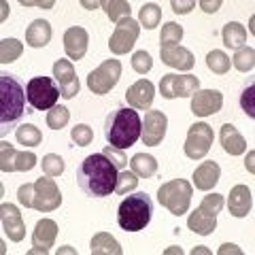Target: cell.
<instances>
[{
	"label": "cell",
	"instance_id": "obj_1",
	"mask_svg": "<svg viewBox=\"0 0 255 255\" xmlns=\"http://www.w3.org/2000/svg\"><path fill=\"white\" fill-rule=\"evenodd\" d=\"M117 166L105 153L87 155L77 168V181L83 194L92 198H105L115 191L117 185Z\"/></svg>",
	"mask_w": 255,
	"mask_h": 255
},
{
	"label": "cell",
	"instance_id": "obj_2",
	"mask_svg": "<svg viewBox=\"0 0 255 255\" xmlns=\"http://www.w3.org/2000/svg\"><path fill=\"white\" fill-rule=\"evenodd\" d=\"M142 122L134 109H117L105 122V136L111 147L128 149L140 138Z\"/></svg>",
	"mask_w": 255,
	"mask_h": 255
},
{
	"label": "cell",
	"instance_id": "obj_3",
	"mask_svg": "<svg viewBox=\"0 0 255 255\" xmlns=\"http://www.w3.org/2000/svg\"><path fill=\"white\" fill-rule=\"evenodd\" d=\"M26 113V92L13 75H0V132H6Z\"/></svg>",
	"mask_w": 255,
	"mask_h": 255
},
{
	"label": "cell",
	"instance_id": "obj_4",
	"mask_svg": "<svg viewBox=\"0 0 255 255\" xmlns=\"http://www.w3.org/2000/svg\"><path fill=\"white\" fill-rule=\"evenodd\" d=\"M153 215V202L147 194H132L119 204L117 223L126 232H140L145 230Z\"/></svg>",
	"mask_w": 255,
	"mask_h": 255
},
{
	"label": "cell",
	"instance_id": "obj_5",
	"mask_svg": "<svg viewBox=\"0 0 255 255\" xmlns=\"http://www.w3.org/2000/svg\"><path fill=\"white\" fill-rule=\"evenodd\" d=\"M191 194H194V187H191L189 181L174 179V181L164 183V185L157 189V202L168 213L181 217V215H185L189 211Z\"/></svg>",
	"mask_w": 255,
	"mask_h": 255
},
{
	"label": "cell",
	"instance_id": "obj_6",
	"mask_svg": "<svg viewBox=\"0 0 255 255\" xmlns=\"http://www.w3.org/2000/svg\"><path fill=\"white\" fill-rule=\"evenodd\" d=\"M28 102L34 111H47L58 105L60 87L51 77H32L26 85Z\"/></svg>",
	"mask_w": 255,
	"mask_h": 255
},
{
	"label": "cell",
	"instance_id": "obj_7",
	"mask_svg": "<svg viewBox=\"0 0 255 255\" xmlns=\"http://www.w3.org/2000/svg\"><path fill=\"white\" fill-rule=\"evenodd\" d=\"M119 77H122V62L119 60H105L98 68H94L90 77H87V87L94 94H109L117 85Z\"/></svg>",
	"mask_w": 255,
	"mask_h": 255
},
{
	"label": "cell",
	"instance_id": "obj_8",
	"mask_svg": "<svg viewBox=\"0 0 255 255\" xmlns=\"http://www.w3.org/2000/svg\"><path fill=\"white\" fill-rule=\"evenodd\" d=\"M198 90H200V79L194 75H174L168 73L162 77L159 81V94L166 100L172 98H189L194 96Z\"/></svg>",
	"mask_w": 255,
	"mask_h": 255
},
{
	"label": "cell",
	"instance_id": "obj_9",
	"mask_svg": "<svg viewBox=\"0 0 255 255\" xmlns=\"http://www.w3.org/2000/svg\"><path fill=\"white\" fill-rule=\"evenodd\" d=\"M62 204V191L58 187V183L53 181V177H41L34 181V198H32V209L41 211V213H51L55 209H60Z\"/></svg>",
	"mask_w": 255,
	"mask_h": 255
},
{
	"label": "cell",
	"instance_id": "obj_10",
	"mask_svg": "<svg viewBox=\"0 0 255 255\" xmlns=\"http://www.w3.org/2000/svg\"><path fill=\"white\" fill-rule=\"evenodd\" d=\"M138 34H140V23L138 21H134L132 17L119 19L117 26H115V32L111 34V41H109L111 53H115V55L128 53L134 47V43L138 41Z\"/></svg>",
	"mask_w": 255,
	"mask_h": 255
},
{
	"label": "cell",
	"instance_id": "obj_11",
	"mask_svg": "<svg viewBox=\"0 0 255 255\" xmlns=\"http://www.w3.org/2000/svg\"><path fill=\"white\" fill-rule=\"evenodd\" d=\"M213 128L204 122H198L189 128L185 138V155L189 159H202L213 145Z\"/></svg>",
	"mask_w": 255,
	"mask_h": 255
},
{
	"label": "cell",
	"instance_id": "obj_12",
	"mask_svg": "<svg viewBox=\"0 0 255 255\" xmlns=\"http://www.w3.org/2000/svg\"><path fill=\"white\" fill-rule=\"evenodd\" d=\"M36 166V155L32 151H15L11 142H0V170L2 172H28Z\"/></svg>",
	"mask_w": 255,
	"mask_h": 255
},
{
	"label": "cell",
	"instance_id": "obj_13",
	"mask_svg": "<svg viewBox=\"0 0 255 255\" xmlns=\"http://www.w3.org/2000/svg\"><path fill=\"white\" fill-rule=\"evenodd\" d=\"M166 128H168V117H166L162 111H147L145 124H142V132H140L142 142L149 147L159 145L166 136Z\"/></svg>",
	"mask_w": 255,
	"mask_h": 255
},
{
	"label": "cell",
	"instance_id": "obj_14",
	"mask_svg": "<svg viewBox=\"0 0 255 255\" xmlns=\"http://www.w3.org/2000/svg\"><path fill=\"white\" fill-rule=\"evenodd\" d=\"M53 77H55V83H58V87H60L62 98L70 100L79 94V79H77V73H75V66L68 60H55Z\"/></svg>",
	"mask_w": 255,
	"mask_h": 255
},
{
	"label": "cell",
	"instance_id": "obj_15",
	"mask_svg": "<svg viewBox=\"0 0 255 255\" xmlns=\"http://www.w3.org/2000/svg\"><path fill=\"white\" fill-rule=\"evenodd\" d=\"M223 107V94L219 90H198L191 96V113L196 117H209L219 113Z\"/></svg>",
	"mask_w": 255,
	"mask_h": 255
},
{
	"label": "cell",
	"instance_id": "obj_16",
	"mask_svg": "<svg viewBox=\"0 0 255 255\" xmlns=\"http://www.w3.org/2000/svg\"><path fill=\"white\" fill-rule=\"evenodd\" d=\"M0 219H2V230L9 236V241L21 243L23 236H26V223H23V217L17 206L4 202L0 206Z\"/></svg>",
	"mask_w": 255,
	"mask_h": 255
},
{
	"label": "cell",
	"instance_id": "obj_17",
	"mask_svg": "<svg viewBox=\"0 0 255 255\" xmlns=\"http://www.w3.org/2000/svg\"><path fill=\"white\" fill-rule=\"evenodd\" d=\"M58 236V223L53 219H41L36 223L34 232H32V249L30 255L34 253H49V249L55 243Z\"/></svg>",
	"mask_w": 255,
	"mask_h": 255
},
{
	"label": "cell",
	"instance_id": "obj_18",
	"mask_svg": "<svg viewBox=\"0 0 255 255\" xmlns=\"http://www.w3.org/2000/svg\"><path fill=\"white\" fill-rule=\"evenodd\" d=\"M153 98H155V87L147 79H140L134 85L128 87L126 92V100L134 111H147L151 105H153Z\"/></svg>",
	"mask_w": 255,
	"mask_h": 255
},
{
	"label": "cell",
	"instance_id": "obj_19",
	"mask_svg": "<svg viewBox=\"0 0 255 255\" xmlns=\"http://www.w3.org/2000/svg\"><path fill=\"white\" fill-rule=\"evenodd\" d=\"M90 45V34L81 26H73L64 32V51L70 60H83Z\"/></svg>",
	"mask_w": 255,
	"mask_h": 255
},
{
	"label": "cell",
	"instance_id": "obj_20",
	"mask_svg": "<svg viewBox=\"0 0 255 255\" xmlns=\"http://www.w3.org/2000/svg\"><path fill=\"white\" fill-rule=\"evenodd\" d=\"M159 55H162V62L170 68L177 70H191L194 68V53L181 45H162L159 47Z\"/></svg>",
	"mask_w": 255,
	"mask_h": 255
},
{
	"label": "cell",
	"instance_id": "obj_21",
	"mask_svg": "<svg viewBox=\"0 0 255 255\" xmlns=\"http://www.w3.org/2000/svg\"><path fill=\"white\" fill-rule=\"evenodd\" d=\"M228 209H230V215H234V217H247L253 209L251 189L247 185H234L228 198Z\"/></svg>",
	"mask_w": 255,
	"mask_h": 255
},
{
	"label": "cell",
	"instance_id": "obj_22",
	"mask_svg": "<svg viewBox=\"0 0 255 255\" xmlns=\"http://www.w3.org/2000/svg\"><path fill=\"white\" fill-rule=\"evenodd\" d=\"M219 177H221V168L217 162H213V159L211 162H202L194 172V185L200 191H211L219 183Z\"/></svg>",
	"mask_w": 255,
	"mask_h": 255
},
{
	"label": "cell",
	"instance_id": "obj_23",
	"mask_svg": "<svg viewBox=\"0 0 255 255\" xmlns=\"http://www.w3.org/2000/svg\"><path fill=\"white\" fill-rule=\"evenodd\" d=\"M219 140H221L223 151L230 153V155H241V153L247 151V140L243 138V134L238 132L232 124H223L221 126Z\"/></svg>",
	"mask_w": 255,
	"mask_h": 255
},
{
	"label": "cell",
	"instance_id": "obj_24",
	"mask_svg": "<svg viewBox=\"0 0 255 255\" xmlns=\"http://www.w3.org/2000/svg\"><path fill=\"white\" fill-rule=\"evenodd\" d=\"M51 41V26L45 19H34L26 30V43L34 49H41Z\"/></svg>",
	"mask_w": 255,
	"mask_h": 255
},
{
	"label": "cell",
	"instance_id": "obj_25",
	"mask_svg": "<svg viewBox=\"0 0 255 255\" xmlns=\"http://www.w3.org/2000/svg\"><path fill=\"white\" fill-rule=\"evenodd\" d=\"M187 228L191 230L194 234H200V236H209L217 230V217L204 213L202 209H196L194 213L189 215L187 219Z\"/></svg>",
	"mask_w": 255,
	"mask_h": 255
},
{
	"label": "cell",
	"instance_id": "obj_26",
	"mask_svg": "<svg viewBox=\"0 0 255 255\" xmlns=\"http://www.w3.org/2000/svg\"><path fill=\"white\" fill-rule=\"evenodd\" d=\"M90 251H92V255H122L124 253L119 243L109 232L94 234L92 243H90Z\"/></svg>",
	"mask_w": 255,
	"mask_h": 255
},
{
	"label": "cell",
	"instance_id": "obj_27",
	"mask_svg": "<svg viewBox=\"0 0 255 255\" xmlns=\"http://www.w3.org/2000/svg\"><path fill=\"white\" fill-rule=\"evenodd\" d=\"M221 36H223V45L230 47V49L247 47V28L238 21H228L221 30Z\"/></svg>",
	"mask_w": 255,
	"mask_h": 255
},
{
	"label": "cell",
	"instance_id": "obj_28",
	"mask_svg": "<svg viewBox=\"0 0 255 255\" xmlns=\"http://www.w3.org/2000/svg\"><path fill=\"white\" fill-rule=\"evenodd\" d=\"M130 166H132V172L136 174V177H142V179H151L157 172L155 157L149 155V153H136L130 159Z\"/></svg>",
	"mask_w": 255,
	"mask_h": 255
},
{
	"label": "cell",
	"instance_id": "obj_29",
	"mask_svg": "<svg viewBox=\"0 0 255 255\" xmlns=\"http://www.w3.org/2000/svg\"><path fill=\"white\" fill-rule=\"evenodd\" d=\"M15 138H17L19 145H26V147H36L43 142V134L36 126L32 124H23L15 130Z\"/></svg>",
	"mask_w": 255,
	"mask_h": 255
},
{
	"label": "cell",
	"instance_id": "obj_30",
	"mask_svg": "<svg viewBox=\"0 0 255 255\" xmlns=\"http://www.w3.org/2000/svg\"><path fill=\"white\" fill-rule=\"evenodd\" d=\"M100 6L105 9L111 21L130 17V2H126V0H105V2H100Z\"/></svg>",
	"mask_w": 255,
	"mask_h": 255
},
{
	"label": "cell",
	"instance_id": "obj_31",
	"mask_svg": "<svg viewBox=\"0 0 255 255\" xmlns=\"http://www.w3.org/2000/svg\"><path fill=\"white\" fill-rule=\"evenodd\" d=\"M159 19H162V9L155 4V2H147V4H142V9H140V15H138V23L142 28H147V30H153Z\"/></svg>",
	"mask_w": 255,
	"mask_h": 255
},
{
	"label": "cell",
	"instance_id": "obj_32",
	"mask_svg": "<svg viewBox=\"0 0 255 255\" xmlns=\"http://www.w3.org/2000/svg\"><path fill=\"white\" fill-rule=\"evenodd\" d=\"M232 66L236 70H241V73H249V70H253V66H255L253 47H241V49H236L234 58H232Z\"/></svg>",
	"mask_w": 255,
	"mask_h": 255
},
{
	"label": "cell",
	"instance_id": "obj_33",
	"mask_svg": "<svg viewBox=\"0 0 255 255\" xmlns=\"http://www.w3.org/2000/svg\"><path fill=\"white\" fill-rule=\"evenodd\" d=\"M206 66H209V70H213L215 75H226L230 66H232V62H230V58L221 49H213L206 55Z\"/></svg>",
	"mask_w": 255,
	"mask_h": 255
},
{
	"label": "cell",
	"instance_id": "obj_34",
	"mask_svg": "<svg viewBox=\"0 0 255 255\" xmlns=\"http://www.w3.org/2000/svg\"><path fill=\"white\" fill-rule=\"evenodd\" d=\"M21 51H23V45L17 38H2V43H0V62L11 64L19 58Z\"/></svg>",
	"mask_w": 255,
	"mask_h": 255
},
{
	"label": "cell",
	"instance_id": "obj_35",
	"mask_svg": "<svg viewBox=\"0 0 255 255\" xmlns=\"http://www.w3.org/2000/svg\"><path fill=\"white\" fill-rule=\"evenodd\" d=\"M68 119H70V111L66 107L55 105L53 109H49V113H47V126H49L51 130H62V128L68 124Z\"/></svg>",
	"mask_w": 255,
	"mask_h": 255
},
{
	"label": "cell",
	"instance_id": "obj_36",
	"mask_svg": "<svg viewBox=\"0 0 255 255\" xmlns=\"http://www.w3.org/2000/svg\"><path fill=\"white\" fill-rule=\"evenodd\" d=\"M181 38H183V26H181V23L168 21L162 28V36H159L162 45H179Z\"/></svg>",
	"mask_w": 255,
	"mask_h": 255
},
{
	"label": "cell",
	"instance_id": "obj_37",
	"mask_svg": "<svg viewBox=\"0 0 255 255\" xmlns=\"http://www.w3.org/2000/svg\"><path fill=\"white\" fill-rule=\"evenodd\" d=\"M70 138H73L75 145L87 147V145H92V140H94V130L87 124H77L73 130H70Z\"/></svg>",
	"mask_w": 255,
	"mask_h": 255
},
{
	"label": "cell",
	"instance_id": "obj_38",
	"mask_svg": "<svg viewBox=\"0 0 255 255\" xmlns=\"http://www.w3.org/2000/svg\"><path fill=\"white\" fill-rule=\"evenodd\" d=\"M136 185H138V177L134 174L132 170L128 172V170H122L117 174V185H115V191L119 196H124V194H128V191H132V189H136Z\"/></svg>",
	"mask_w": 255,
	"mask_h": 255
},
{
	"label": "cell",
	"instance_id": "obj_39",
	"mask_svg": "<svg viewBox=\"0 0 255 255\" xmlns=\"http://www.w3.org/2000/svg\"><path fill=\"white\" fill-rule=\"evenodd\" d=\"M41 166H43V172L47 174V177H60V174L64 172V159L60 155H55V153L45 155Z\"/></svg>",
	"mask_w": 255,
	"mask_h": 255
},
{
	"label": "cell",
	"instance_id": "obj_40",
	"mask_svg": "<svg viewBox=\"0 0 255 255\" xmlns=\"http://www.w3.org/2000/svg\"><path fill=\"white\" fill-rule=\"evenodd\" d=\"M132 68L136 70L138 75H147L151 68H153V60L147 51H136L132 55Z\"/></svg>",
	"mask_w": 255,
	"mask_h": 255
},
{
	"label": "cell",
	"instance_id": "obj_41",
	"mask_svg": "<svg viewBox=\"0 0 255 255\" xmlns=\"http://www.w3.org/2000/svg\"><path fill=\"white\" fill-rule=\"evenodd\" d=\"M200 209H202L204 213L213 215V217H217V215L221 213V209H223V196H221V194H209V196H206L204 200H202Z\"/></svg>",
	"mask_w": 255,
	"mask_h": 255
},
{
	"label": "cell",
	"instance_id": "obj_42",
	"mask_svg": "<svg viewBox=\"0 0 255 255\" xmlns=\"http://www.w3.org/2000/svg\"><path fill=\"white\" fill-rule=\"evenodd\" d=\"M111 162H113L115 166H117V170H122V168H126V164H128V157H126V153H124V149H115V147H107L105 151H102Z\"/></svg>",
	"mask_w": 255,
	"mask_h": 255
},
{
	"label": "cell",
	"instance_id": "obj_43",
	"mask_svg": "<svg viewBox=\"0 0 255 255\" xmlns=\"http://www.w3.org/2000/svg\"><path fill=\"white\" fill-rule=\"evenodd\" d=\"M253 94H255V87L253 85H249L247 90L243 92V96H241V107H243V111L247 115H249L251 119L255 117V102H253Z\"/></svg>",
	"mask_w": 255,
	"mask_h": 255
},
{
	"label": "cell",
	"instance_id": "obj_44",
	"mask_svg": "<svg viewBox=\"0 0 255 255\" xmlns=\"http://www.w3.org/2000/svg\"><path fill=\"white\" fill-rule=\"evenodd\" d=\"M32 198H34V183H26L17 189V200L21 206L26 209H32Z\"/></svg>",
	"mask_w": 255,
	"mask_h": 255
},
{
	"label": "cell",
	"instance_id": "obj_45",
	"mask_svg": "<svg viewBox=\"0 0 255 255\" xmlns=\"http://www.w3.org/2000/svg\"><path fill=\"white\" fill-rule=\"evenodd\" d=\"M170 6H172V11H174V13L185 15V13H189V11L196 6V0H187V2H183V0H172Z\"/></svg>",
	"mask_w": 255,
	"mask_h": 255
},
{
	"label": "cell",
	"instance_id": "obj_46",
	"mask_svg": "<svg viewBox=\"0 0 255 255\" xmlns=\"http://www.w3.org/2000/svg\"><path fill=\"white\" fill-rule=\"evenodd\" d=\"M200 6H202V11L204 13H215V11H219V6H221V0H200Z\"/></svg>",
	"mask_w": 255,
	"mask_h": 255
},
{
	"label": "cell",
	"instance_id": "obj_47",
	"mask_svg": "<svg viewBox=\"0 0 255 255\" xmlns=\"http://www.w3.org/2000/svg\"><path fill=\"white\" fill-rule=\"evenodd\" d=\"M55 2L53 0H21V6H43V9H51Z\"/></svg>",
	"mask_w": 255,
	"mask_h": 255
},
{
	"label": "cell",
	"instance_id": "obj_48",
	"mask_svg": "<svg viewBox=\"0 0 255 255\" xmlns=\"http://www.w3.org/2000/svg\"><path fill=\"white\" fill-rule=\"evenodd\" d=\"M219 253H221V255H226V253H236V255H241L243 251H241V249H238V247H236V245H223V247H221V249H219Z\"/></svg>",
	"mask_w": 255,
	"mask_h": 255
},
{
	"label": "cell",
	"instance_id": "obj_49",
	"mask_svg": "<svg viewBox=\"0 0 255 255\" xmlns=\"http://www.w3.org/2000/svg\"><path fill=\"white\" fill-rule=\"evenodd\" d=\"M253 157H255V153L249 151V155H247V168H249V172H253Z\"/></svg>",
	"mask_w": 255,
	"mask_h": 255
},
{
	"label": "cell",
	"instance_id": "obj_50",
	"mask_svg": "<svg viewBox=\"0 0 255 255\" xmlns=\"http://www.w3.org/2000/svg\"><path fill=\"white\" fill-rule=\"evenodd\" d=\"M81 4L85 6V9H96V6H100V2H87V0H83Z\"/></svg>",
	"mask_w": 255,
	"mask_h": 255
},
{
	"label": "cell",
	"instance_id": "obj_51",
	"mask_svg": "<svg viewBox=\"0 0 255 255\" xmlns=\"http://www.w3.org/2000/svg\"><path fill=\"white\" fill-rule=\"evenodd\" d=\"M191 253H194V255H196V253H209V249H204V247H196V249L191 251Z\"/></svg>",
	"mask_w": 255,
	"mask_h": 255
},
{
	"label": "cell",
	"instance_id": "obj_52",
	"mask_svg": "<svg viewBox=\"0 0 255 255\" xmlns=\"http://www.w3.org/2000/svg\"><path fill=\"white\" fill-rule=\"evenodd\" d=\"M166 253H179V255H181L183 251H181V249H177V247H174V249H168V251H166Z\"/></svg>",
	"mask_w": 255,
	"mask_h": 255
}]
</instances>
